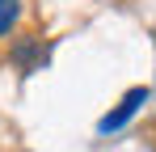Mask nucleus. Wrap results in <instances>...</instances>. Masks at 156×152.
Segmentation results:
<instances>
[{"label": "nucleus", "mask_w": 156, "mask_h": 152, "mask_svg": "<svg viewBox=\"0 0 156 152\" xmlns=\"http://www.w3.org/2000/svg\"><path fill=\"white\" fill-rule=\"evenodd\" d=\"M148 97H152V89H148V85H135V89H127V93H122V101H118V106L105 114L101 123H97V131H101V135H114V131H122V127H127L131 118H135V114L148 106Z\"/></svg>", "instance_id": "nucleus-1"}, {"label": "nucleus", "mask_w": 156, "mask_h": 152, "mask_svg": "<svg viewBox=\"0 0 156 152\" xmlns=\"http://www.w3.org/2000/svg\"><path fill=\"white\" fill-rule=\"evenodd\" d=\"M9 55H13V63H17L21 72H38V68L47 63V47H42V38H38V34H26V38L9 51Z\"/></svg>", "instance_id": "nucleus-2"}, {"label": "nucleus", "mask_w": 156, "mask_h": 152, "mask_svg": "<svg viewBox=\"0 0 156 152\" xmlns=\"http://www.w3.org/2000/svg\"><path fill=\"white\" fill-rule=\"evenodd\" d=\"M21 21V0H0V38H9Z\"/></svg>", "instance_id": "nucleus-3"}]
</instances>
